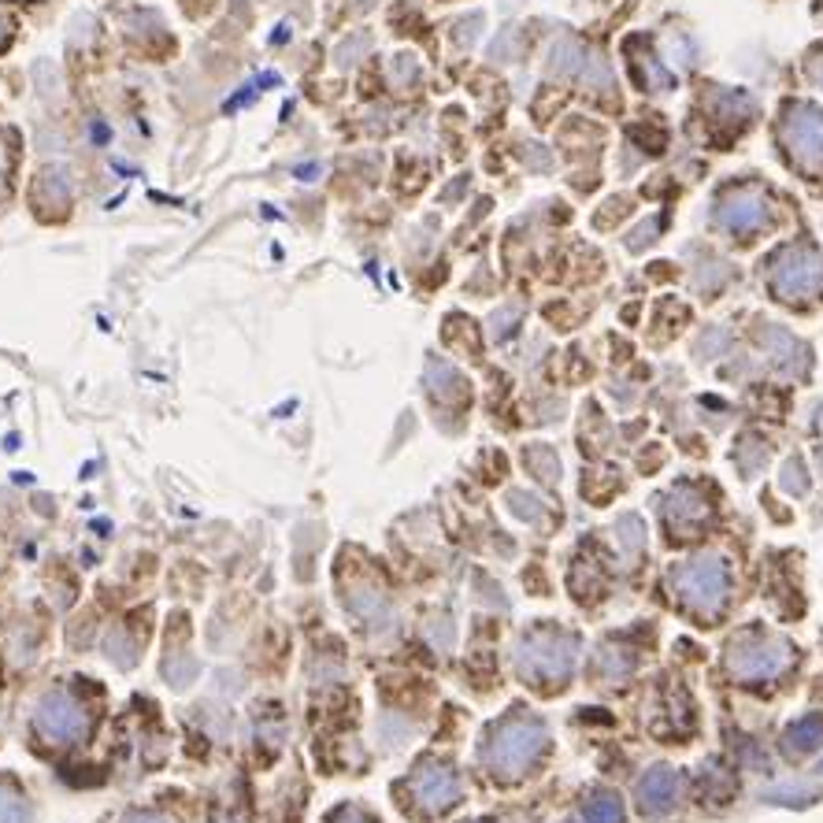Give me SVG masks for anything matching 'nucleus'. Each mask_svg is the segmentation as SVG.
<instances>
[{
  "mask_svg": "<svg viewBox=\"0 0 823 823\" xmlns=\"http://www.w3.org/2000/svg\"><path fill=\"white\" fill-rule=\"evenodd\" d=\"M764 216H768V204L760 201L757 193H735L720 208V219L731 230H753L764 223Z\"/></svg>",
  "mask_w": 823,
  "mask_h": 823,
  "instance_id": "f03ea898",
  "label": "nucleus"
},
{
  "mask_svg": "<svg viewBox=\"0 0 823 823\" xmlns=\"http://www.w3.org/2000/svg\"><path fill=\"white\" fill-rule=\"evenodd\" d=\"M0 823H23V812L12 801H0Z\"/></svg>",
  "mask_w": 823,
  "mask_h": 823,
  "instance_id": "20e7f679",
  "label": "nucleus"
},
{
  "mask_svg": "<svg viewBox=\"0 0 823 823\" xmlns=\"http://www.w3.org/2000/svg\"><path fill=\"white\" fill-rule=\"evenodd\" d=\"M783 138L805 167H823V112L812 104H790L783 119Z\"/></svg>",
  "mask_w": 823,
  "mask_h": 823,
  "instance_id": "f257e3e1",
  "label": "nucleus"
},
{
  "mask_svg": "<svg viewBox=\"0 0 823 823\" xmlns=\"http://www.w3.org/2000/svg\"><path fill=\"white\" fill-rule=\"evenodd\" d=\"M0 38H4V23H0Z\"/></svg>",
  "mask_w": 823,
  "mask_h": 823,
  "instance_id": "39448f33",
  "label": "nucleus"
},
{
  "mask_svg": "<svg viewBox=\"0 0 823 823\" xmlns=\"http://www.w3.org/2000/svg\"><path fill=\"white\" fill-rule=\"evenodd\" d=\"M816 279H820V264H816V260H809V264H790V267H783V271L775 275V282H779V290L783 293L812 290Z\"/></svg>",
  "mask_w": 823,
  "mask_h": 823,
  "instance_id": "7ed1b4c3",
  "label": "nucleus"
}]
</instances>
